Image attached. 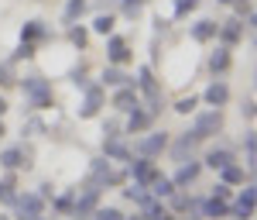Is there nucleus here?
Listing matches in <instances>:
<instances>
[{"label":"nucleus","mask_w":257,"mask_h":220,"mask_svg":"<svg viewBox=\"0 0 257 220\" xmlns=\"http://www.w3.org/2000/svg\"><path fill=\"white\" fill-rule=\"evenodd\" d=\"M21 90H24V100L31 103V110L52 107V83L48 80H41V76H24V80H21Z\"/></svg>","instance_id":"obj_1"},{"label":"nucleus","mask_w":257,"mask_h":220,"mask_svg":"<svg viewBox=\"0 0 257 220\" xmlns=\"http://www.w3.org/2000/svg\"><path fill=\"white\" fill-rule=\"evenodd\" d=\"M117 182H123V172H113L110 159H93V165H89V186L93 189H106V186H117Z\"/></svg>","instance_id":"obj_2"},{"label":"nucleus","mask_w":257,"mask_h":220,"mask_svg":"<svg viewBox=\"0 0 257 220\" xmlns=\"http://www.w3.org/2000/svg\"><path fill=\"white\" fill-rule=\"evenodd\" d=\"M219 127H223V114H219V107H213V110H202L196 117V124H192V131H196L199 141L213 138V134H219Z\"/></svg>","instance_id":"obj_3"},{"label":"nucleus","mask_w":257,"mask_h":220,"mask_svg":"<svg viewBox=\"0 0 257 220\" xmlns=\"http://www.w3.org/2000/svg\"><path fill=\"white\" fill-rule=\"evenodd\" d=\"M254 206H257V189H254V182H250V186L240 189V196H237V203L230 206V213L237 220H250L254 217Z\"/></svg>","instance_id":"obj_4"},{"label":"nucleus","mask_w":257,"mask_h":220,"mask_svg":"<svg viewBox=\"0 0 257 220\" xmlns=\"http://www.w3.org/2000/svg\"><path fill=\"white\" fill-rule=\"evenodd\" d=\"M14 206H18V220H35V217L45 213V200H41L38 193H24V196H18Z\"/></svg>","instance_id":"obj_5"},{"label":"nucleus","mask_w":257,"mask_h":220,"mask_svg":"<svg viewBox=\"0 0 257 220\" xmlns=\"http://www.w3.org/2000/svg\"><path fill=\"white\" fill-rule=\"evenodd\" d=\"M131 165H127V172L134 176V182H141V186H151V179L158 176V169H155V162L148 159V155H141V159H127Z\"/></svg>","instance_id":"obj_6"},{"label":"nucleus","mask_w":257,"mask_h":220,"mask_svg":"<svg viewBox=\"0 0 257 220\" xmlns=\"http://www.w3.org/2000/svg\"><path fill=\"white\" fill-rule=\"evenodd\" d=\"M113 107H117L120 114H131V110H138V107H141V93H138V86H134V83H127V86H117Z\"/></svg>","instance_id":"obj_7"},{"label":"nucleus","mask_w":257,"mask_h":220,"mask_svg":"<svg viewBox=\"0 0 257 220\" xmlns=\"http://www.w3.org/2000/svg\"><path fill=\"white\" fill-rule=\"evenodd\" d=\"M165 148H168V134L165 131H151L148 138L138 141V155H148V159H158Z\"/></svg>","instance_id":"obj_8"},{"label":"nucleus","mask_w":257,"mask_h":220,"mask_svg":"<svg viewBox=\"0 0 257 220\" xmlns=\"http://www.w3.org/2000/svg\"><path fill=\"white\" fill-rule=\"evenodd\" d=\"M96 203H99V189H93V186H89V189H82V196L76 193V203H72V217H76V220H86L89 213H93V210H96Z\"/></svg>","instance_id":"obj_9"},{"label":"nucleus","mask_w":257,"mask_h":220,"mask_svg":"<svg viewBox=\"0 0 257 220\" xmlns=\"http://www.w3.org/2000/svg\"><path fill=\"white\" fill-rule=\"evenodd\" d=\"M103 107V83H89L86 86V103L79 107V117H96Z\"/></svg>","instance_id":"obj_10"},{"label":"nucleus","mask_w":257,"mask_h":220,"mask_svg":"<svg viewBox=\"0 0 257 220\" xmlns=\"http://www.w3.org/2000/svg\"><path fill=\"white\" fill-rule=\"evenodd\" d=\"M106 59H110V65H123V62L131 59V48H127V41L120 38V35H110V41H106Z\"/></svg>","instance_id":"obj_11"},{"label":"nucleus","mask_w":257,"mask_h":220,"mask_svg":"<svg viewBox=\"0 0 257 220\" xmlns=\"http://www.w3.org/2000/svg\"><path fill=\"white\" fill-rule=\"evenodd\" d=\"M199 172H202V165H199V162H182V169H178L175 172V179H172V186H175V189H185V186H192V182L199 179Z\"/></svg>","instance_id":"obj_12"},{"label":"nucleus","mask_w":257,"mask_h":220,"mask_svg":"<svg viewBox=\"0 0 257 220\" xmlns=\"http://www.w3.org/2000/svg\"><path fill=\"white\" fill-rule=\"evenodd\" d=\"M196 144H199L196 131H185V134H182V138L172 144V159H175V162H185L189 155H192V148H196Z\"/></svg>","instance_id":"obj_13"},{"label":"nucleus","mask_w":257,"mask_h":220,"mask_svg":"<svg viewBox=\"0 0 257 220\" xmlns=\"http://www.w3.org/2000/svg\"><path fill=\"white\" fill-rule=\"evenodd\" d=\"M103 159H110V162H127V159H131V148H127L120 138H103Z\"/></svg>","instance_id":"obj_14"},{"label":"nucleus","mask_w":257,"mask_h":220,"mask_svg":"<svg viewBox=\"0 0 257 220\" xmlns=\"http://www.w3.org/2000/svg\"><path fill=\"white\" fill-rule=\"evenodd\" d=\"M219 38H223V45H237L240 38H243V24H240L237 18L233 21H223V24H219V31H216Z\"/></svg>","instance_id":"obj_15"},{"label":"nucleus","mask_w":257,"mask_h":220,"mask_svg":"<svg viewBox=\"0 0 257 220\" xmlns=\"http://www.w3.org/2000/svg\"><path fill=\"white\" fill-rule=\"evenodd\" d=\"M202 217H209V220L230 217V203H226V200H216V196H209V200L202 203Z\"/></svg>","instance_id":"obj_16"},{"label":"nucleus","mask_w":257,"mask_h":220,"mask_svg":"<svg viewBox=\"0 0 257 220\" xmlns=\"http://www.w3.org/2000/svg\"><path fill=\"white\" fill-rule=\"evenodd\" d=\"M226 100H230V86H226L223 80H216L209 90H206V103H209V107H223Z\"/></svg>","instance_id":"obj_17"},{"label":"nucleus","mask_w":257,"mask_h":220,"mask_svg":"<svg viewBox=\"0 0 257 220\" xmlns=\"http://www.w3.org/2000/svg\"><path fill=\"white\" fill-rule=\"evenodd\" d=\"M216 31H219V24L216 21H209V18H202L192 24V38L196 41H209V38H216Z\"/></svg>","instance_id":"obj_18"},{"label":"nucleus","mask_w":257,"mask_h":220,"mask_svg":"<svg viewBox=\"0 0 257 220\" xmlns=\"http://www.w3.org/2000/svg\"><path fill=\"white\" fill-rule=\"evenodd\" d=\"M230 162H233V152H230V148H209V152H206V165H209V169H223V165H230Z\"/></svg>","instance_id":"obj_19"},{"label":"nucleus","mask_w":257,"mask_h":220,"mask_svg":"<svg viewBox=\"0 0 257 220\" xmlns=\"http://www.w3.org/2000/svg\"><path fill=\"white\" fill-rule=\"evenodd\" d=\"M138 90L148 97V100H155V97H161V90H158V83H155V76H151V69L144 65L141 69V80H138Z\"/></svg>","instance_id":"obj_20"},{"label":"nucleus","mask_w":257,"mask_h":220,"mask_svg":"<svg viewBox=\"0 0 257 220\" xmlns=\"http://www.w3.org/2000/svg\"><path fill=\"white\" fill-rule=\"evenodd\" d=\"M41 38H48V28L41 24V21H28L24 28H21V41H41Z\"/></svg>","instance_id":"obj_21"},{"label":"nucleus","mask_w":257,"mask_h":220,"mask_svg":"<svg viewBox=\"0 0 257 220\" xmlns=\"http://www.w3.org/2000/svg\"><path fill=\"white\" fill-rule=\"evenodd\" d=\"M209 69H213V76H219V72L230 69V48H226V45H219L216 52L209 55Z\"/></svg>","instance_id":"obj_22"},{"label":"nucleus","mask_w":257,"mask_h":220,"mask_svg":"<svg viewBox=\"0 0 257 220\" xmlns=\"http://www.w3.org/2000/svg\"><path fill=\"white\" fill-rule=\"evenodd\" d=\"M151 114H148V110H131V117H127V131H131V134H138V131H144V127H151Z\"/></svg>","instance_id":"obj_23"},{"label":"nucleus","mask_w":257,"mask_h":220,"mask_svg":"<svg viewBox=\"0 0 257 220\" xmlns=\"http://www.w3.org/2000/svg\"><path fill=\"white\" fill-rule=\"evenodd\" d=\"M0 165L14 172V169H21V165H28V162H24V152H21V148H7V152L0 155Z\"/></svg>","instance_id":"obj_24"},{"label":"nucleus","mask_w":257,"mask_h":220,"mask_svg":"<svg viewBox=\"0 0 257 220\" xmlns=\"http://www.w3.org/2000/svg\"><path fill=\"white\" fill-rule=\"evenodd\" d=\"M148 189H151V196H155V200H161V196H172V193H175V186H172V179H165V176H155Z\"/></svg>","instance_id":"obj_25"},{"label":"nucleus","mask_w":257,"mask_h":220,"mask_svg":"<svg viewBox=\"0 0 257 220\" xmlns=\"http://www.w3.org/2000/svg\"><path fill=\"white\" fill-rule=\"evenodd\" d=\"M131 83V76H123L117 65H106L103 69V86H127Z\"/></svg>","instance_id":"obj_26"},{"label":"nucleus","mask_w":257,"mask_h":220,"mask_svg":"<svg viewBox=\"0 0 257 220\" xmlns=\"http://www.w3.org/2000/svg\"><path fill=\"white\" fill-rule=\"evenodd\" d=\"M219 172H223V182H226V186H243V169H240V165L230 162V165H223Z\"/></svg>","instance_id":"obj_27"},{"label":"nucleus","mask_w":257,"mask_h":220,"mask_svg":"<svg viewBox=\"0 0 257 220\" xmlns=\"http://www.w3.org/2000/svg\"><path fill=\"white\" fill-rule=\"evenodd\" d=\"M123 196L131 203H138V206H144V203L151 200V193H148V186H141V182H134L131 189H123Z\"/></svg>","instance_id":"obj_28"},{"label":"nucleus","mask_w":257,"mask_h":220,"mask_svg":"<svg viewBox=\"0 0 257 220\" xmlns=\"http://www.w3.org/2000/svg\"><path fill=\"white\" fill-rule=\"evenodd\" d=\"M243 152H247V169H254V162H257V131H247V134H243Z\"/></svg>","instance_id":"obj_29"},{"label":"nucleus","mask_w":257,"mask_h":220,"mask_svg":"<svg viewBox=\"0 0 257 220\" xmlns=\"http://www.w3.org/2000/svg\"><path fill=\"white\" fill-rule=\"evenodd\" d=\"M82 11H86V0H69V4H65V14H62L65 24H76V18H79Z\"/></svg>","instance_id":"obj_30"},{"label":"nucleus","mask_w":257,"mask_h":220,"mask_svg":"<svg viewBox=\"0 0 257 220\" xmlns=\"http://www.w3.org/2000/svg\"><path fill=\"white\" fill-rule=\"evenodd\" d=\"M76 193H79V189H69V193H62L59 200H55V210H59V213H72V203H76Z\"/></svg>","instance_id":"obj_31"},{"label":"nucleus","mask_w":257,"mask_h":220,"mask_svg":"<svg viewBox=\"0 0 257 220\" xmlns=\"http://www.w3.org/2000/svg\"><path fill=\"white\" fill-rule=\"evenodd\" d=\"M93 31H96V35H113V18H110V14H99V18L93 21Z\"/></svg>","instance_id":"obj_32"},{"label":"nucleus","mask_w":257,"mask_h":220,"mask_svg":"<svg viewBox=\"0 0 257 220\" xmlns=\"http://www.w3.org/2000/svg\"><path fill=\"white\" fill-rule=\"evenodd\" d=\"M0 200L4 203H14V176H7V179H0Z\"/></svg>","instance_id":"obj_33"},{"label":"nucleus","mask_w":257,"mask_h":220,"mask_svg":"<svg viewBox=\"0 0 257 220\" xmlns=\"http://www.w3.org/2000/svg\"><path fill=\"white\" fill-rule=\"evenodd\" d=\"M69 41H72L76 48H86V28H76V24H69Z\"/></svg>","instance_id":"obj_34"},{"label":"nucleus","mask_w":257,"mask_h":220,"mask_svg":"<svg viewBox=\"0 0 257 220\" xmlns=\"http://www.w3.org/2000/svg\"><path fill=\"white\" fill-rule=\"evenodd\" d=\"M35 55V45L31 41H21L18 48H14V55H11V62H18V59H31Z\"/></svg>","instance_id":"obj_35"},{"label":"nucleus","mask_w":257,"mask_h":220,"mask_svg":"<svg viewBox=\"0 0 257 220\" xmlns=\"http://www.w3.org/2000/svg\"><path fill=\"white\" fill-rule=\"evenodd\" d=\"M141 11H144V0H123V14L127 18H138Z\"/></svg>","instance_id":"obj_36"},{"label":"nucleus","mask_w":257,"mask_h":220,"mask_svg":"<svg viewBox=\"0 0 257 220\" xmlns=\"http://www.w3.org/2000/svg\"><path fill=\"white\" fill-rule=\"evenodd\" d=\"M199 0H175V18H185L189 11H196Z\"/></svg>","instance_id":"obj_37"},{"label":"nucleus","mask_w":257,"mask_h":220,"mask_svg":"<svg viewBox=\"0 0 257 220\" xmlns=\"http://www.w3.org/2000/svg\"><path fill=\"white\" fill-rule=\"evenodd\" d=\"M196 97H182V100H178L175 103V110H178V114H192V110H196Z\"/></svg>","instance_id":"obj_38"},{"label":"nucleus","mask_w":257,"mask_h":220,"mask_svg":"<svg viewBox=\"0 0 257 220\" xmlns=\"http://www.w3.org/2000/svg\"><path fill=\"white\" fill-rule=\"evenodd\" d=\"M93 213H96V220H123V213L113 210V206H106V210H93Z\"/></svg>","instance_id":"obj_39"},{"label":"nucleus","mask_w":257,"mask_h":220,"mask_svg":"<svg viewBox=\"0 0 257 220\" xmlns=\"http://www.w3.org/2000/svg\"><path fill=\"white\" fill-rule=\"evenodd\" d=\"M69 80L76 83L79 90H86V86H89V83H86V72H82V69H72V76H69Z\"/></svg>","instance_id":"obj_40"},{"label":"nucleus","mask_w":257,"mask_h":220,"mask_svg":"<svg viewBox=\"0 0 257 220\" xmlns=\"http://www.w3.org/2000/svg\"><path fill=\"white\" fill-rule=\"evenodd\" d=\"M103 134H106V138H120V124H117V120L103 124Z\"/></svg>","instance_id":"obj_41"},{"label":"nucleus","mask_w":257,"mask_h":220,"mask_svg":"<svg viewBox=\"0 0 257 220\" xmlns=\"http://www.w3.org/2000/svg\"><path fill=\"white\" fill-rule=\"evenodd\" d=\"M213 196H216V200H230V186H226V182L213 186Z\"/></svg>","instance_id":"obj_42"},{"label":"nucleus","mask_w":257,"mask_h":220,"mask_svg":"<svg viewBox=\"0 0 257 220\" xmlns=\"http://www.w3.org/2000/svg\"><path fill=\"white\" fill-rule=\"evenodd\" d=\"M14 72H11V62H0V83H11Z\"/></svg>","instance_id":"obj_43"},{"label":"nucleus","mask_w":257,"mask_h":220,"mask_svg":"<svg viewBox=\"0 0 257 220\" xmlns=\"http://www.w3.org/2000/svg\"><path fill=\"white\" fill-rule=\"evenodd\" d=\"M240 114H243V117H247V120H250V117H254V103H250V100H247V103H243V107H240Z\"/></svg>","instance_id":"obj_44"},{"label":"nucleus","mask_w":257,"mask_h":220,"mask_svg":"<svg viewBox=\"0 0 257 220\" xmlns=\"http://www.w3.org/2000/svg\"><path fill=\"white\" fill-rule=\"evenodd\" d=\"M4 114H7V100L0 97V117H4Z\"/></svg>","instance_id":"obj_45"},{"label":"nucleus","mask_w":257,"mask_h":220,"mask_svg":"<svg viewBox=\"0 0 257 220\" xmlns=\"http://www.w3.org/2000/svg\"><path fill=\"white\" fill-rule=\"evenodd\" d=\"M35 220H48V217H45V213H41V217H35Z\"/></svg>","instance_id":"obj_46"},{"label":"nucleus","mask_w":257,"mask_h":220,"mask_svg":"<svg viewBox=\"0 0 257 220\" xmlns=\"http://www.w3.org/2000/svg\"><path fill=\"white\" fill-rule=\"evenodd\" d=\"M0 138H4V124H0Z\"/></svg>","instance_id":"obj_47"},{"label":"nucleus","mask_w":257,"mask_h":220,"mask_svg":"<svg viewBox=\"0 0 257 220\" xmlns=\"http://www.w3.org/2000/svg\"><path fill=\"white\" fill-rule=\"evenodd\" d=\"M219 4H233V0H219Z\"/></svg>","instance_id":"obj_48"},{"label":"nucleus","mask_w":257,"mask_h":220,"mask_svg":"<svg viewBox=\"0 0 257 220\" xmlns=\"http://www.w3.org/2000/svg\"><path fill=\"white\" fill-rule=\"evenodd\" d=\"M0 220H7V217H0Z\"/></svg>","instance_id":"obj_49"}]
</instances>
